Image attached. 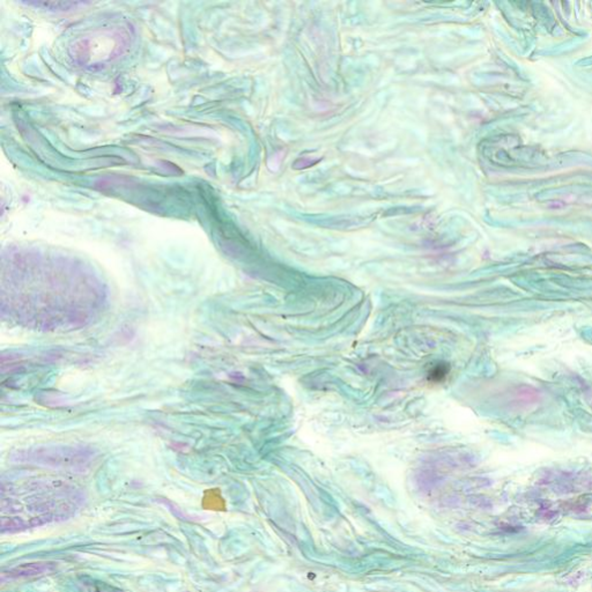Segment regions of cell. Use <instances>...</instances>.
<instances>
[{
  "mask_svg": "<svg viewBox=\"0 0 592 592\" xmlns=\"http://www.w3.org/2000/svg\"><path fill=\"white\" fill-rule=\"evenodd\" d=\"M450 371V368L446 363H437L428 372V379L434 383H441L446 378Z\"/></svg>",
  "mask_w": 592,
  "mask_h": 592,
  "instance_id": "1",
  "label": "cell"
}]
</instances>
